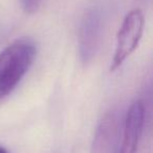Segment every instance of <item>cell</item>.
Returning <instances> with one entry per match:
<instances>
[{
  "mask_svg": "<svg viewBox=\"0 0 153 153\" xmlns=\"http://www.w3.org/2000/svg\"><path fill=\"white\" fill-rule=\"evenodd\" d=\"M0 153H9V152H7L5 148H3V147L0 146Z\"/></svg>",
  "mask_w": 153,
  "mask_h": 153,
  "instance_id": "52a82bcc",
  "label": "cell"
},
{
  "mask_svg": "<svg viewBox=\"0 0 153 153\" xmlns=\"http://www.w3.org/2000/svg\"><path fill=\"white\" fill-rule=\"evenodd\" d=\"M37 55L33 40L19 39L0 53V101L12 94L28 71Z\"/></svg>",
  "mask_w": 153,
  "mask_h": 153,
  "instance_id": "6da1fadb",
  "label": "cell"
},
{
  "mask_svg": "<svg viewBox=\"0 0 153 153\" xmlns=\"http://www.w3.org/2000/svg\"><path fill=\"white\" fill-rule=\"evenodd\" d=\"M144 16L142 11L133 10L126 15L117 36L114 55L110 70L114 71L137 47L144 30Z\"/></svg>",
  "mask_w": 153,
  "mask_h": 153,
  "instance_id": "7a4b0ae2",
  "label": "cell"
},
{
  "mask_svg": "<svg viewBox=\"0 0 153 153\" xmlns=\"http://www.w3.org/2000/svg\"><path fill=\"white\" fill-rule=\"evenodd\" d=\"M102 15L99 9L91 7L84 15L79 33V55L84 64L94 59L100 45Z\"/></svg>",
  "mask_w": 153,
  "mask_h": 153,
  "instance_id": "3957f363",
  "label": "cell"
},
{
  "mask_svg": "<svg viewBox=\"0 0 153 153\" xmlns=\"http://www.w3.org/2000/svg\"><path fill=\"white\" fill-rule=\"evenodd\" d=\"M145 119V108L140 101H135L129 107L122 131V143L119 153H137Z\"/></svg>",
  "mask_w": 153,
  "mask_h": 153,
  "instance_id": "5b68a950",
  "label": "cell"
},
{
  "mask_svg": "<svg viewBox=\"0 0 153 153\" xmlns=\"http://www.w3.org/2000/svg\"><path fill=\"white\" fill-rule=\"evenodd\" d=\"M122 123L114 111L104 115L97 128L91 153H117L120 150Z\"/></svg>",
  "mask_w": 153,
  "mask_h": 153,
  "instance_id": "277c9868",
  "label": "cell"
},
{
  "mask_svg": "<svg viewBox=\"0 0 153 153\" xmlns=\"http://www.w3.org/2000/svg\"><path fill=\"white\" fill-rule=\"evenodd\" d=\"M43 0H20L22 9L28 14H34L39 10L42 4Z\"/></svg>",
  "mask_w": 153,
  "mask_h": 153,
  "instance_id": "8992f818",
  "label": "cell"
}]
</instances>
